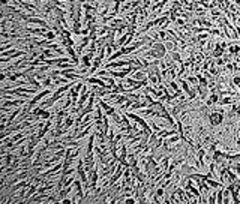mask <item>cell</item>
Segmentation results:
<instances>
[{"instance_id": "1", "label": "cell", "mask_w": 240, "mask_h": 204, "mask_svg": "<svg viewBox=\"0 0 240 204\" xmlns=\"http://www.w3.org/2000/svg\"><path fill=\"white\" fill-rule=\"evenodd\" d=\"M96 53H84L81 57H80V68L83 69H90L92 68V62H93V57Z\"/></svg>"}, {"instance_id": "2", "label": "cell", "mask_w": 240, "mask_h": 204, "mask_svg": "<svg viewBox=\"0 0 240 204\" xmlns=\"http://www.w3.org/2000/svg\"><path fill=\"white\" fill-rule=\"evenodd\" d=\"M50 95H51V87H45V89H44L42 92L36 93V95L33 96V98L30 99V102H29V105H30V107H35V105H36L38 102H41V101L44 99V98H45V96H50Z\"/></svg>"}, {"instance_id": "3", "label": "cell", "mask_w": 240, "mask_h": 204, "mask_svg": "<svg viewBox=\"0 0 240 204\" xmlns=\"http://www.w3.org/2000/svg\"><path fill=\"white\" fill-rule=\"evenodd\" d=\"M26 23H29V24H35L36 27H44V29H48V30H51V27H50V24L44 20V18H39V17H29L27 18Z\"/></svg>"}, {"instance_id": "4", "label": "cell", "mask_w": 240, "mask_h": 204, "mask_svg": "<svg viewBox=\"0 0 240 204\" xmlns=\"http://www.w3.org/2000/svg\"><path fill=\"white\" fill-rule=\"evenodd\" d=\"M131 66V62L128 60H120V62H107L105 63V69H122Z\"/></svg>"}, {"instance_id": "5", "label": "cell", "mask_w": 240, "mask_h": 204, "mask_svg": "<svg viewBox=\"0 0 240 204\" xmlns=\"http://www.w3.org/2000/svg\"><path fill=\"white\" fill-rule=\"evenodd\" d=\"M209 120H210V125H212V126H219V125H222V120H224L222 113L215 110L213 113L209 114Z\"/></svg>"}, {"instance_id": "6", "label": "cell", "mask_w": 240, "mask_h": 204, "mask_svg": "<svg viewBox=\"0 0 240 204\" xmlns=\"http://www.w3.org/2000/svg\"><path fill=\"white\" fill-rule=\"evenodd\" d=\"M87 176H89V183H90V189H92V188H96L98 182H99V178H101L99 173H98V168H93V170H90Z\"/></svg>"}, {"instance_id": "7", "label": "cell", "mask_w": 240, "mask_h": 204, "mask_svg": "<svg viewBox=\"0 0 240 204\" xmlns=\"http://www.w3.org/2000/svg\"><path fill=\"white\" fill-rule=\"evenodd\" d=\"M224 53H225V50L221 47V44H216V45H215L213 53H212V56H213L215 59H218V57H222Z\"/></svg>"}, {"instance_id": "8", "label": "cell", "mask_w": 240, "mask_h": 204, "mask_svg": "<svg viewBox=\"0 0 240 204\" xmlns=\"http://www.w3.org/2000/svg\"><path fill=\"white\" fill-rule=\"evenodd\" d=\"M122 56H125V54H123V51H122V50H117V51H114V53H113L111 56L108 57V62H114V60H116V59H120Z\"/></svg>"}, {"instance_id": "9", "label": "cell", "mask_w": 240, "mask_h": 204, "mask_svg": "<svg viewBox=\"0 0 240 204\" xmlns=\"http://www.w3.org/2000/svg\"><path fill=\"white\" fill-rule=\"evenodd\" d=\"M56 36H57V33H56L54 30H47V33L44 35V38H45V39H48V41H51V42L56 39Z\"/></svg>"}, {"instance_id": "10", "label": "cell", "mask_w": 240, "mask_h": 204, "mask_svg": "<svg viewBox=\"0 0 240 204\" xmlns=\"http://www.w3.org/2000/svg\"><path fill=\"white\" fill-rule=\"evenodd\" d=\"M96 56L102 60L105 59V57H107V50H105V47H99V48L96 50Z\"/></svg>"}, {"instance_id": "11", "label": "cell", "mask_w": 240, "mask_h": 204, "mask_svg": "<svg viewBox=\"0 0 240 204\" xmlns=\"http://www.w3.org/2000/svg\"><path fill=\"white\" fill-rule=\"evenodd\" d=\"M101 63H102V59H99L98 56H95L93 62H92V68H95L96 71H98V69H99V66H101Z\"/></svg>"}, {"instance_id": "12", "label": "cell", "mask_w": 240, "mask_h": 204, "mask_svg": "<svg viewBox=\"0 0 240 204\" xmlns=\"http://www.w3.org/2000/svg\"><path fill=\"white\" fill-rule=\"evenodd\" d=\"M233 102H234V99H233V98L230 96V95H227L225 98H222V99L219 101V104H221V105H227V104L230 105V104H233Z\"/></svg>"}, {"instance_id": "13", "label": "cell", "mask_w": 240, "mask_h": 204, "mask_svg": "<svg viewBox=\"0 0 240 204\" xmlns=\"http://www.w3.org/2000/svg\"><path fill=\"white\" fill-rule=\"evenodd\" d=\"M216 201H218L219 204L224 203V191L222 189H219V191L216 192Z\"/></svg>"}, {"instance_id": "14", "label": "cell", "mask_w": 240, "mask_h": 204, "mask_svg": "<svg viewBox=\"0 0 240 204\" xmlns=\"http://www.w3.org/2000/svg\"><path fill=\"white\" fill-rule=\"evenodd\" d=\"M215 63H216V66H224V65H227V60L224 59V57H218V59L215 60Z\"/></svg>"}, {"instance_id": "15", "label": "cell", "mask_w": 240, "mask_h": 204, "mask_svg": "<svg viewBox=\"0 0 240 204\" xmlns=\"http://www.w3.org/2000/svg\"><path fill=\"white\" fill-rule=\"evenodd\" d=\"M47 119H51V113L47 110L42 111V114H41V120H47Z\"/></svg>"}, {"instance_id": "16", "label": "cell", "mask_w": 240, "mask_h": 204, "mask_svg": "<svg viewBox=\"0 0 240 204\" xmlns=\"http://www.w3.org/2000/svg\"><path fill=\"white\" fill-rule=\"evenodd\" d=\"M233 84L237 86V87H240V76L239 75H236L234 78H233Z\"/></svg>"}, {"instance_id": "17", "label": "cell", "mask_w": 240, "mask_h": 204, "mask_svg": "<svg viewBox=\"0 0 240 204\" xmlns=\"http://www.w3.org/2000/svg\"><path fill=\"white\" fill-rule=\"evenodd\" d=\"M135 201H137L135 198H125V203H128V204H134Z\"/></svg>"}, {"instance_id": "18", "label": "cell", "mask_w": 240, "mask_h": 204, "mask_svg": "<svg viewBox=\"0 0 240 204\" xmlns=\"http://www.w3.org/2000/svg\"><path fill=\"white\" fill-rule=\"evenodd\" d=\"M240 143V135H239V138H237V144H239Z\"/></svg>"}, {"instance_id": "19", "label": "cell", "mask_w": 240, "mask_h": 204, "mask_svg": "<svg viewBox=\"0 0 240 204\" xmlns=\"http://www.w3.org/2000/svg\"><path fill=\"white\" fill-rule=\"evenodd\" d=\"M237 107H239V108H240V101H239V102H237Z\"/></svg>"}]
</instances>
